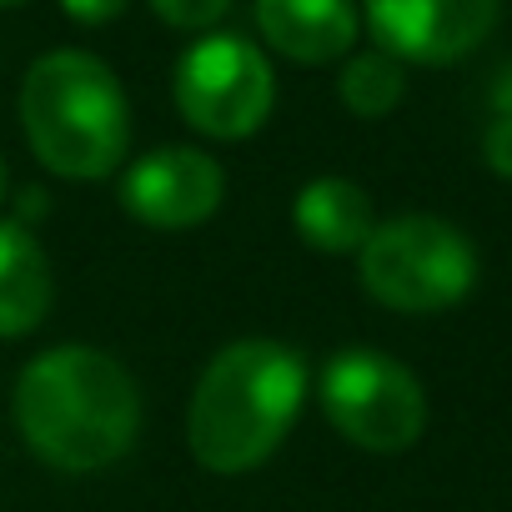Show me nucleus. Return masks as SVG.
<instances>
[{"label": "nucleus", "instance_id": "1", "mask_svg": "<svg viewBox=\"0 0 512 512\" xmlns=\"http://www.w3.org/2000/svg\"><path fill=\"white\" fill-rule=\"evenodd\" d=\"M16 427L56 472H101L131 452L141 392L101 347H51L16 377Z\"/></svg>", "mask_w": 512, "mask_h": 512}, {"label": "nucleus", "instance_id": "18", "mask_svg": "<svg viewBox=\"0 0 512 512\" xmlns=\"http://www.w3.org/2000/svg\"><path fill=\"white\" fill-rule=\"evenodd\" d=\"M0 6H26V0H0Z\"/></svg>", "mask_w": 512, "mask_h": 512}, {"label": "nucleus", "instance_id": "8", "mask_svg": "<svg viewBox=\"0 0 512 512\" xmlns=\"http://www.w3.org/2000/svg\"><path fill=\"white\" fill-rule=\"evenodd\" d=\"M221 191H226L221 166L191 146H161L136 166H126L121 176V206L156 231H186L206 221L221 206Z\"/></svg>", "mask_w": 512, "mask_h": 512}, {"label": "nucleus", "instance_id": "3", "mask_svg": "<svg viewBox=\"0 0 512 512\" xmlns=\"http://www.w3.org/2000/svg\"><path fill=\"white\" fill-rule=\"evenodd\" d=\"M21 126L41 166L66 181L111 176L131 141L126 91L86 51H51L26 71Z\"/></svg>", "mask_w": 512, "mask_h": 512}, {"label": "nucleus", "instance_id": "10", "mask_svg": "<svg viewBox=\"0 0 512 512\" xmlns=\"http://www.w3.org/2000/svg\"><path fill=\"white\" fill-rule=\"evenodd\" d=\"M51 312V262L26 221H0V337H26Z\"/></svg>", "mask_w": 512, "mask_h": 512}, {"label": "nucleus", "instance_id": "7", "mask_svg": "<svg viewBox=\"0 0 512 512\" xmlns=\"http://www.w3.org/2000/svg\"><path fill=\"white\" fill-rule=\"evenodd\" d=\"M362 6L377 51L412 66H452L492 36L502 0H362Z\"/></svg>", "mask_w": 512, "mask_h": 512}, {"label": "nucleus", "instance_id": "14", "mask_svg": "<svg viewBox=\"0 0 512 512\" xmlns=\"http://www.w3.org/2000/svg\"><path fill=\"white\" fill-rule=\"evenodd\" d=\"M482 156H487V166L497 176L512 181V116H492V126L482 136Z\"/></svg>", "mask_w": 512, "mask_h": 512}, {"label": "nucleus", "instance_id": "15", "mask_svg": "<svg viewBox=\"0 0 512 512\" xmlns=\"http://www.w3.org/2000/svg\"><path fill=\"white\" fill-rule=\"evenodd\" d=\"M66 6V16L71 21H81V26H106V21H116L131 0H61Z\"/></svg>", "mask_w": 512, "mask_h": 512}, {"label": "nucleus", "instance_id": "16", "mask_svg": "<svg viewBox=\"0 0 512 512\" xmlns=\"http://www.w3.org/2000/svg\"><path fill=\"white\" fill-rule=\"evenodd\" d=\"M492 101H497V116H512V71H502V81L492 86Z\"/></svg>", "mask_w": 512, "mask_h": 512}, {"label": "nucleus", "instance_id": "13", "mask_svg": "<svg viewBox=\"0 0 512 512\" xmlns=\"http://www.w3.org/2000/svg\"><path fill=\"white\" fill-rule=\"evenodd\" d=\"M151 11L176 31H206L231 11V0H151Z\"/></svg>", "mask_w": 512, "mask_h": 512}, {"label": "nucleus", "instance_id": "9", "mask_svg": "<svg viewBox=\"0 0 512 512\" xmlns=\"http://www.w3.org/2000/svg\"><path fill=\"white\" fill-rule=\"evenodd\" d=\"M267 46L297 66H327L357 46V0H256Z\"/></svg>", "mask_w": 512, "mask_h": 512}, {"label": "nucleus", "instance_id": "6", "mask_svg": "<svg viewBox=\"0 0 512 512\" xmlns=\"http://www.w3.org/2000/svg\"><path fill=\"white\" fill-rule=\"evenodd\" d=\"M277 81L246 36H201L176 66V106L211 141H241L272 116Z\"/></svg>", "mask_w": 512, "mask_h": 512}, {"label": "nucleus", "instance_id": "11", "mask_svg": "<svg viewBox=\"0 0 512 512\" xmlns=\"http://www.w3.org/2000/svg\"><path fill=\"white\" fill-rule=\"evenodd\" d=\"M292 221H297V236L317 251H362L367 236L377 231L372 221V201L357 181L347 176H317L297 191V206H292Z\"/></svg>", "mask_w": 512, "mask_h": 512}, {"label": "nucleus", "instance_id": "2", "mask_svg": "<svg viewBox=\"0 0 512 512\" xmlns=\"http://www.w3.org/2000/svg\"><path fill=\"white\" fill-rule=\"evenodd\" d=\"M307 402V362L267 337H246L221 347L186 407V442L191 457L216 472L236 477L262 467L282 437L292 432Z\"/></svg>", "mask_w": 512, "mask_h": 512}, {"label": "nucleus", "instance_id": "17", "mask_svg": "<svg viewBox=\"0 0 512 512\" xmlns=\"http://www.w3.org/2000/svg\"><path fill=\"white\" fill-rule=\"evenodd\" d=\"M6 186H11V176H6V161H0V201H6Z\"/></svg>", "mask_w": 512, "mask_h": 512}, {"label": "nucleus", "instance_id": "4", "mask_svg": "<svg viewBox=\"0 0 512 512\" xmlns=\"http://www.w3.org/2000/svg\"><path fill=\"white\" fill-rule=\"evenodd\" d=\"M362 256V287L407 317L457 307L477 282V251L472 241L442 216H392L382 221Z\"/></svg>", "mask_w": 512, "mask_h": 512}, {"label": "nucleus", "instance_id": "5", "mask_svg": "<svg viewBox=\"0 0 512 512\" xmlns=\"http://www.w3.org/2000/svg\"><path fill=\"white\" fill-rule=\"evenodd\" d=\"M327 422L367 452H407L427 427L422 382L377 347H347L322 367Z\"/></svg>", "mask_w": 512, "mask_h": 512}, {"label": "nucleus", "instance_id": "12", "mask_svg": "<svg viewBox=\"0 0 512 512\" xmlns=\"http://www.w3.org/2000/svg\"><path fill=\"white\" fill-rule=\"evenodd\" d=\"M337 91H342V106H347L352 116L377 121V116L397 111V101L407 96V76H402V61H397V56H387V51H362V56L347 61Z\"/></svg>", "mask_w": 512, "mask_h": 512}]
</instances>
